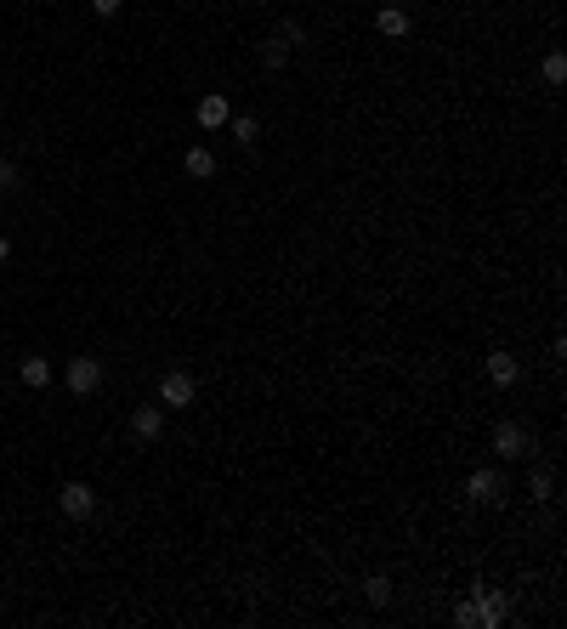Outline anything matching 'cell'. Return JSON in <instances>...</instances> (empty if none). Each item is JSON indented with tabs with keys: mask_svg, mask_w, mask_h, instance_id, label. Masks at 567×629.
I'll list each match as a JSON object with an SVG mask.
<instances>
[{
	"mask_svg": "<svg viewBox=\"0 0 567 629\" xmlns=\"http://www.w3.org/2000/svg\"><path fill=\"white\" fill-rule=\"evenodd\" d=\"M528 488H533V499H545V504L556 499V477H550V471H533V482H528Z\"/></svg>",
	"mask_w": 567,
	"mask_h": 629,
	"instance_id": "obj_16",
	"label": "cell"
},
{
	"mask_svg": "<svg viewBox=\"0 0 567 629\" xmlns=\"http://www.w3.org/2000/svg\"><path fill=\"white\" fill-rule=\"evenodd\" d=\"M119 6H126V0H91V12H97V18H114Z\"/></svg>",
	"mask_w": 567,
	"mask_h": 629,
	"instance_id": "obj_21",
	"label": "cell"
},
{
	"mask_svg": "<svg viewBox=\"0 0 567 629\" xmlns=\"http://www.w3.org/2000/svg\"><path fill=\"white\" fill-rule=\"evenodd\" d=\"M227 131H233L239 148H255V136H262V119H255V114H233V119H227Z\"/></svg>",
	"mask_w": 567,
	"mask_h": 629,
	"instance_id": "obj_12",
	"label": "cell"
},
{
	"mask_svg": "<svg viewBox=\"0 0 567 629\" xmlns=\"http://www.w3.org/2000/svg\"><path fill=\"white\" fill-rule=\"evenodd\" d=\"M516 375H522V363L511 358V351H488V380L505 391V386H516Z\"/></svg>",
	"mask_w": 567,
	"mask_h": 629,
	"instance_id": "obj_10",
	"label": "cell"
},
{
	"mask_svg": "<svg viewBox=\"0 0 567 629\" xmlns=\"http://www.w3.org/2000/svg\"><path fill=\"white\" fill-rule=\"evenodd\" d=\"M131 431L153 442V437H165V403H142V408H131Z\"/></svg>",
	"mask_w": 567,
	"mask_h": 629,
	"instance_id": "obj_8",
	"label": "cell"
},
{
	"mask_svg": "<svg viewBox=\"0 0 567 629\" xmlns=\"http://www.w3.org/2000/svg\"><path fill=\"white\" fill-rule=\"evenodd\" d=\"M193 119H198V131H222L227 119H233V102H227L222 91H210V97H198V109H193Z\"/></svg>",
	"mask_w": 567,
	"mask_h": 629,
	"instance_id": "obj_7",
	"label": "cell"
},
{
	"mask_svg": "<svg viewBox=\"0 0 567 629\" xmlns=\"http://www.w3.org/2000/svg\"><path fill=\"white\" fill-rule=\"evenodd\" d=\"M488 448H494L499 459H522V454L533 448V437H528V425H522V420H499V425H494V442H488Z\"/></svg>",
	"mask_w": 567,
	"mask_h": 629,
	"instance_id": "obj_2",
	"label": "cell"
},
{
	"mask_svg": "<svg viewBox=\"0 0 567 629\" xmlns=\"http://www.w3.org/2000/svg\"><path fill=\"white\" fill-rule=\"evenodd\" d=\"M477 618H482V629H494V624H505V612H511V595L505 590H494V585H477Z\"/></svg>",
	"mask_w": 567,
	"mask_h": 629,
	"instance_id": "obj_6",
	"label": "cell"
},
{
	"mask_svg": "<svg viewBox=\"0 0 567 629\" xmlns=\"http://www.w3.org/2000/svg\"><path fill=\"white\" fill-rule=\"evenodd\" d=\"M466 499L471 504H488V511H494V504H505V477H499V471H471V477H466Z\"/></svg>",
	"mask_w": 567,
	"mask_h": 629,
	"instance_id": "obj_4",
	"label": "cell"
},
{
	"mask_svg": "<svg viewBox=\"0 0 567 629\" xmlns=\"http://www.w3.org/2000/svg\"><path fill=\"white\" fill-rule=\"evenodd\" d=\"M18 380H23L28 391H40L45 380H52V363H45V358H23V363H18Z\"/></svg>",
	"mask_w": 567,
	"mask_h": 629,
	"instance_id": "obj_13",
	"label": "cell"
},
{
	"mask_svg": "<svg viewBox=\"0 0 567 629\" xmlns=\"http://www.w3.org/2000/svg\"><path fill=\"white\" fill-rule=\"evenodd\" d=\"M0 193H18V165H0Z\"/></svg>",
	"mask_w": 567,
	"mask_h": 629,
	"instance_id": "obj_20",
	"label": "cell"
},
{
	"mask_svg": "<svg viewBox=\"0 0 567 629\" xmlns=\"http://www.w3.org/2000/svg\"><path fill=\"white\" fill-rule=\"evenodd\" d=\"M363 601H369V607H386V601H392V578H386V573H369V578H363Z\"/></svg>",
	"mask_w": 567,
	"mask_h": 629,
	"instance_id": "obj_14",
	"label": "cell"
},
{
	"mask_svg": "<svg viewBox=\"0 0 567 629\" xmlns=\"http://www.w3.org/2000/svg\"><path fill=\"white\" fill-rule=\"evenodd\" d=\"M262 69H272V74H279V69H289V45H284L279 35H272V40L262 45Z\"/></svg>",
	"mask_w": 567,
	"mask_h": 629,
	"instance_id": "obj_15",
	"label": "cell"
},
{
	"mask_svg": "<svg viewBox=\"0 0 567 629\" xmlns=\"http://www.w3.org/2000/svg\"><path fill=\"white\" fill-rule=\"evenodd\" d=\"M182 171H188L193 181H210V176H216V153H210V148H188V159H182Z\"/></svg>",
	"mask_w": 567,
	"mask_h": 629,
	"instance_id": "obj_11",
	"label": "cell"
},
{
	"mask_svg": "<svg viewBox=\"0 0 567 629\" xmlns=\"http://www.w3.org/2000/svg\"><path fill=\"white\" fill-rule=\"evenodd\" d=\"M375 28H380L386 40H403L409 28H415V18H409L403 6H380V12H375Z\"/></svg>",
	"mask_w": 567,
	"mask_h": 629,
	"instance_id": "obj_9",
	"label": "cell"
},
{
	"mask_svg": "<svg viewBox=\"0 0 567 629\" xmlns=\"http://www.w3.org/2000/svg\"><path fill=\"white\" fill-rule=\"evenodd\" d=\"M193 397H198V380L188 369H165L159 375V403L165 408H193Z\"/></svg>",
	"mask_w": 567,
	"mask_h": 629,
	"instance_id": "obj_1",
	"label": "cell"
},
{
	"mask_svg": "<svg viewBox=\"0 0 567 629\" xmlns=\"http://www.w3.org/2000/svg\"><path fill=\"white\" fill-rule=\"evenodd\" d=\"M6 261H12V238H0V267H6Z\"/></svg>",
	"mask_w": 567,
	"mask_h": 629,
	"instance_id": "obj_22",
	"label": "cell"
},
{
	"mask_svg": "<svg viewBox=\"0 0 567 629\" xmlns=\"http://www.w3.org/2000/svg\"><path fill=\"white\" fill-rule=\"evenodd\" d=\"M545 80H550V85H562V80H567V57H562V52H550V57H545Z\"/></svg>",
	"mask_w": 567,
	"mask_h": 629,
	"instance_id": "obj_17",
	"label": "cell"
},
{
	"mask_svg": "<svg viewBox=\"0 0 567 629\" xmlns=\"http://www.w3.org/2000/svg\"><path fill=\"white\" fill-rule=\"evenodd\" d=\"M57 511H63L69 521H85L91 511H97V494H91L85 482H63V494H57Z\"/></svg>",
	"mask_w": 567,
	"mask_h": 629,
	"instance_id": "obj_5",
	"label": "cell"
},
{
	"mask_svg": "<svg viewBox=\"0 0 567 629\" xmlns=\"http://www.w3.org/2000/svg\"><path fill=\"white\" fill-rule=\"evenodd\" d=\"M63 386H69L74 397H91V391L102 386V363H97V358H69V363H63Z\"/></svg>",
	"mask_w": 567,
	"mask_h": 629,
	"instance_id": "obj_3",
	"label": "cell"
},
{
	"mask_svg": "<svg viewBox=\"0 0 567 629\" xmlns=\"http://www.w3.org/2000/svg\"><path fill=\"white\" fill-rule=\"evenodd\" d=\"M454 624H459V629H482V618H477V601H459V607H454Z\"/></svg>",
	"mask_w": 567,
	"mask_h": 629,
	"instance_id": "obj_18",
	"label": "cell"
},
{
	"mask_svg": "<svg viewBox=\"0 0 567 629\" xmlns=\"http://www.w3.org/2000/svg\"><path fill=\"white\" fill-rule=\"evenodd\" d=\"M279 40H284V45H289V52H296V45H306V28H301V23H296V18H289V23H284V28H279Z\"/></svg>",
	"mask_w": 567,
	"mask_h": 629,
	"instance_id": "obj_19",
	"label": "cell"
}]
</instances>
